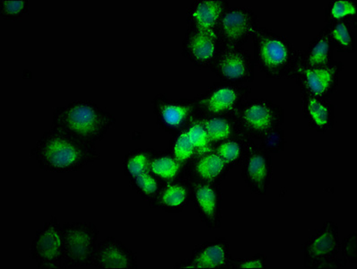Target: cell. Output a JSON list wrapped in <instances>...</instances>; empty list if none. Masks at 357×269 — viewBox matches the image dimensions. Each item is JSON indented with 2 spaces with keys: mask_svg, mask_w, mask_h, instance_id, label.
<instances>
[{
  "mask_svg": "<svg viewBox=\"0 0 357 269\" xmlns=\"http://www.w3.org/2000/svg\"><path fill=\"white\" fill-rule=\"evenodd\" d=\"M112 122L107 112L89 102L73 103L55 116L56 130L89 145L101 139Z\"/></svg>",
  "mask_w": 357,
  "mask_h": 269,
  "instance_id": "6da1fadb",
  "label": "cell"
},
{
  "mask_svg": "<svg viewBox=\"0 0 357 269\" xmlns=\"http://www.w3.org/2000/svg\"><path fill=\"white\" fill-rule=\"evenodd\" d=\"M36 152L43 167L58 171L82 167L95 157L92 145L78 141L58 130L45 134Z\"/></svg>",
  "mask_w": 357,
  "mask_h": 269,
  "instance_id": "7a4b0ae2",
  "label": "cell"
},
{
  "mask_svg": "<svg viewBox=\"0 0 357 269\" xmlns=\"http://www.w3.org/2000/svg\"><path fill=\"white\" fill-rule=\"evenodd\" d=\"M256 59L269 77H294L300 61L286 40L275 34L256 31Z\"/></svg>",
  "mask_w": 357,
  "mask_h": 269,
  "instance_id": "3957f363",
  "label": "cell"
},
{
  "mask_svg": "<svg viewBox=\"0 0 357 269\" xmlns=\"http://www.w3.org/2000/svg\"><path fill=\"white\" fill-rule=\"evenodd\" d=\"M341 249L340 228L334 221H326L303 245L305 268L340 269L346 261L338 258Z\"/></svg>",
  "mask_w": 357,
  "mask_h": 269,
  "instance_id": "277c9868",
  "label": "cell"
},
{
  "mask_svg": "<svg viewBox=\"0 0 357 269\" xmlns=\"http://www.w3.org/2000/svg\"><path fill=\"white\" fill-rule=\"evenodd\" d=\"M99 233L98 228L89 222L62 225L65 267L82 268L93 265Z\"/></svg>",
  "mask_w": 357,
  "mask_h": 269,
  "instance_id": "5b68a950",
  "label": "cell"
},
{
  "mask_svg": "<svg viewBox=\"0 0 357 269\" xmlns=\"http://www.w3.org/2000/svg\"><path fill=\"white\" fill-rule=\"evenodd\" d=\"M238 130L249 137L262 139L265 134L280 127L283 109L268 100H253L243 103L236 114Z\"/></svg>",
  "mask_w": 357,
  "mask_h": 269,
  "instance_id": "8992f818",
  "label": "cell"
},
{
  "mask_svg": "<svg viewBox=\"0 0 357 269\" xmlns=\"http://www.w3.org/2000/svg\"><path fill=\"white\" fill-rule=\"evenodd\" d=\"M32 256L39 268L56 269L63 266V234L57 219L47 222L37 231Z\"/></svg>",
  "mask_w": 357,
  "mask_h": 269,
  "instance_id": "52a82bcc",
  "label": "cell"
},
{
  "mask_svg": "<svg viewBox=\"0 0 357 269\" xmlns=\"http://www.w3.org/2000/svg\"><path fill=\"white\" fill-rule=\"evenodd\" d=\"M243 164V179L250 190L257 195L264 196L273 171L271 154L250 139Z\"/></svg>",
  "mask_w": 357,
  "mask_h": 269,
  "instance_id": "ba28073f",
  "label": "cell"
},
{
  "mask_svg": "<svg viewBox=\"0 0 357 269\" xmlns=\"http://www.w3.org/2000/svg\"><path fill=\"white\" fill-rule=\"evenodd\" d=\"M340 70V64L331 63L324 67L311 68L300 61L294 77L298 81L303 93L327 99L336 89Z\"/></svg>",
  "mask_w": 357,
  "mask_h": 269,
  "instance_id": "9c48e42d",
  "label": "cell"
},
{
  "mask_svg": "<svg viewBox=\"0 0 357 269\" xmlns=\"http://www.w3.org/2000/svg\"><path fill=\"white\" fill-rule=\"evenodd\" d=\"M248 87L222 84L213 87L198 102L199 107L209 116L234 115L236 114L249 95Z\"/></svg>",
  "mask_w": 357,
  "mask_h": 269,
  "instance_id": "30bf717a",
  "label": "cell"
},
{
  "mask_svg": "<svg viewBox=\"0 0 357 269\" xmlns=\"http://www.w3.org/2000/svg\"><path fill=\"white\" fill-rule=\"evenodd\" d=\"M255 64L249 55L228 47L215 62V72L225 83L236 84L252 82Z\"/></svg>",
  "mask_w": 357,
  "mask_h": 269,
  "instance_id": "8fae6325",
  "label": "cell"
},
{
  "mask_svg": "<svg viewBox=\"0 0 357 269\" xmlns=\"http://www.w3.org/2000/svg\"><path fill=\"white\" fill-rule=\"evenodd\" d=\"M93 265L98 268L135 269L137 268L136 253L114 237L97 243Z\"/></svg>",
  "mask_w": 357,
  "mask_h": 269,
  "instance_id": "7c38bea8",
  "label": "cell"
},
{
  "mask_svg": "<svg viewBox=\"0 0 357 269\" xmlns=\"http://www.w3.org/2000/svg\"><path fill=\"white\" fill-rule=\"evenodd\" d=\"M229 243L225 238L205 243L193 252L192 259L181 266L183 268L224 269L230 268L233 261Z\"/></svg>",
  "mask_w": 357,
  "mask_h": 269,
  "instance_id": "4fadbf2b",
  "label": "cell"
},
{
  "mask_svg": "<svg viewBox=\"0 0 357 269\" xmlns=\"http://www.w3.org/2000/svg\"><path fill=\"white\" fill-rule=\"evenodd\" d=\"M218 26L222 39L230 48L240 45L257 31L252 14L244 8H234L225 12Z\"/></svg>",
  "mask_w": 357,
  "mask_h": 269,
  "instance_id": "5bb4252c",
  "label": "cell"
},
{
  "mask_svg": "<svg viewBox=\"0 0 357 269\" xmlns=\"http://www.w3.org/2000/svg\"><path fill=\"white\" fill-rule=\"evenodd\" d=\"M195 200L199 214L206 226L211 230L219 229L223 224L221 187L215 183L202 181L196 187Z\"/></svg>",
  "mask_w": 357,
  "mask_h": 269,
  "instance_id": "9a60e30c",
  "label": "cell"
},
{
  "mask_svg": "<svg viewBox=\"0 0 357 269\" xmlns=\"http://www.w3.org/2000/svg\"><path fill=\"white\" fill-rule=\"evenodd\" d=\"M305 112L307 120L314 130L325 132L331 128L334 122L333 105L326 99L303 93Z\"/></svg>",
  "mask_w": 357,
  "mask_h": 269,
  "instance_id": "2e32d148",
  "label": "cell"
},
{
  "mask_svg": "<svg viewBox=\"0 0 357 269\" xmlns=\"http://www.w3.org/2000/svg\"><path fill=\"white\" fill-rule=\"evenodd\" d=\"M202 122L211 145L224 142L240 133L234 115L209 116Z\"/></svg>",
  "mask_w": 357,
  "mask_h": 269,
  "instance_id": "e0dca14e",
  "label": "cell"
},
{
  "mask_svg": "<svg viewBox=\"0 0 357 269\" xmlns=\"http://www.w3.org/2000/svg\"><path fill=\"white\" fill-rule=\"evenodd\" d=\"M225 11L224 1L205 0L200 1L194 8L192 17L198 30L215 33L214 27L218 26Z\"/></svg>",
  "mask_w": 357,
  "mask_h": 269,
  "instance_id": "ac0fdd59",
  "label": "cell"
},
{
  "mask_svg": "<svg viewBox=\"0 0 357 269\" xmlns=\"http://www.w3.org/2000/svg\"><path fill=\"white\" fill-rule=\"evenodd\" d=\"M217 40L215 33L197 30L189 40L190 54L200 63H209L217 54Z\"/></svg>",
  "mask_w": 357,
  "mask_h": 269,
  "instance_id": "d6986e66",
  "label": "cell"
},
{
  "mask_svg": "<svg viewBox=\"0 0 357 269\" xmlns=\"http://www.w3.org/2000/svg\"><path fill=\"white\" fill-rule=\"evenodd\" d=\"M197 162L195 171L202 181L217 183L227 174L228 167L215 151L205 153Z\"/></svg>",
  "mask_w": 357,
  "mask_h": 269,
  "instance_id": "ffe728a7",
  "label": "cell"
},
{
  "mask_svg": "<svg viewBox=\"0 0 357 269\" xmlns=\"http://www.w3.org/2000/svg\"><path fill=\"white\" fill-rule=\"evenodd\" d=\"M250 137L242 132L231 139L218 144L215 152L223 159L227 167H234L243 160Z\"/></svg>",
  "mask_w": 357,
  "mask_h": 269,
  "instance_id": "44dd1931",
  "label": "cell"
},
{
  "mask_svg": "<svg viewBox=\"0 0 357 269\" xmlns=\"http://www.w3.org/2000/svg\"><path fill=\"white\" fill-rule=\"evenodd\" d=\"M195 106L190 103L162 102L159 105V115L166 127L178 128L189 120Z\"/></svg>",
  "mask_w": 357,
  "mask_h": 269,
  "instance_id": "7402d4cb",
  "label": "cell"
},
{
  "mask_svg": "<svg viewBox=\"0 0 357 269\" xmlns=\"http://www.w3.org/2000/svg\"><path fill=\"white\" fill-rule=\"evenodd\" d=\"M307 67H324L331 63V46L330 37L321 36L309 49L305 61H301Z\"/></svg>",
  "mask_w": 357,
  "mask_h": 269,
  "instance_id": "603a6c76",
  "label": "cell"
},
{
  "mask_svg": "<svg viewBox=\"0 0 357 269\" xmlns=\"http://www.w3.org/2000/svg\"><path fill=\"white\" fill-rule=\"evenodd\" d=\"M188 190L181 184H170L166 186L160 196V203L168 208H178L185 205Z\"/></svg>",
  "mask_w": 357,
  "mask_h": 269,
  "instance_id": "cb8c5ba5",
  "label": "cell"
},
{
  "mask_svg": "<svg viewBox=\"0 0 357 269\" xmlns=\"http://www.w3.org/2000/svg\"><path fill=\"white\" fill-rule=\"evenodd\" d=\"M180 170L181 162L172 156H160L151 162V171L162 179H174Z\"/></svg>",
  "mask_w": 357,
  "mask_h": 269,
  "instance_id": "d4e9b609",
  "label": "cell"
},
{
  "mask_svg": "<svg viewBox=\"0 0 357 269\" xmlns=\"http://www.w3.org/2000/svg\"><path fill=\"white\" fill-rule=\"evenodd\" d=\"M187 134L199 155H202L212 150L211 143L202 121L193 123L187 130Z\"/></svg>",
  "mask_w": 357,
  "mask_h": 269,
  "instance_id": "484cf974",
  "label": "cell"
},
{
  "mask_svg": "<svg viewBox=\"0 0 357 269\" xmlns=\"http://www.w3.org/2000/svg\"><path fill=\"white\" fill-rule=\"evenodd\" d=\"M195 152H197L196 149L190 141L187 131L181 133L174 144V154L175 159L180 162L188 161L192 157Z\"/></svg>",
  "mask_w": 357,
  "mask_h": 269,
  "instance_id": "4316f807",
  "label": "cell"
},
{
  "mask_svg": "<svg viewBox=\"0 0 357 269\" xmlns=\"http://www.w3.org/2000/svg\"><path fill=\"white\" fill-rule=\"evenodd\" d=\"M332 38L336 42L338 46L344 51H351L353 48L352 34L349 24L344 22L340 21L335 24L331 31Z\"/></svg>",
  "mask_w": 357,
  "mask_h": 269,
  "instance_id": "83f0119b",
  "label": "cell"
},
{
  "mask_svg": "<svg viewBox=\"0 0 357 269\" xmlns=\"http://www.w3.org/2000/svg\"><path fill=\"white\" fill-rule=\"evenodd\" d=\"M261 148L266 151L271 153H278L283 149L284 133L280 127L275 128L271 132L262 137Z\"/></svg>",
  "mask_w": 357,
  "mask_h": 269,
  "instance_id": "f1b7e54d",
  "label": "cell"
},
{
  "mask_svg": "<svg viewBox=\"0 0 357 269\" xmlns=\"http://www.w3.org/2000/svg\"><path fill=\"white\" fill-rule=\"evenodd\" d=\"M267 256L258 253V254L249 256V258L233 259L230 268L234 269H265L267 268Z\"/></svg>",
  "mask_w": 357,
  "mask_h": 269,
  "instance_id": "f546056e",
  "label": "cell"
},
{
  "mask_svg": "<svg viewBox=\"0 0 357 269\" xmlns=\"http://www.w3.org/2000/svg\"><path fill=\"white\" fill-rule=\"evenodd\" d=\"M356 14V7L353 2L347 0H338L334 2L331 8V17L335 20H341V18L355 15Z\"/></svg>",
  "mask_w": 357,
  "mask_h": 269,
  "instance_id": "4dcf8cb0",
  "label": "cell"
},
{
  "mask_svg": "<svg viewBox=\"0 0 357 269\" xmlns=\"http://www.w3.org/2000/svg\"><path fill=\"white\" fill-rule=\"evenodd\" d=\"M341 249H343L344 261L356 264L357 263V236L356 233H350L344 238L343 243L341 244Z\"/></svg>",
  "mask_w": 357,
  "mask_h": 269,
  "instance_id": "1f68e13d",
  "label": "cell"
},
{
  "mask_svg": "<svg viewBox=\"0 0 357 269\" xmlns=\"http://www.w3.org/2000/svg\"><path fill=\"white\" fill-rule=\"evenodd\" d=\"M147 165V157L145 154L141 153L134 155L128 162V171L133 175L135 178L139 176L141 174L146 173Z\"/></svg>",
  "mask_w": 357,
  "mask_h": 269,
  "instance_id": "d6a6232c",
  "label": "cell"
},
{
  "mask_svg": "<svg viewBox=\"0 0 357 269\" xmlns=\"http://www.w3.org/2000/svg\"><path fill=\"white\" fill-rule=\"evenodd\" d=\"M137 186L142 190L146 195H152L158 190V183L155 178L150 176L149 174L143 173L136 177Z\"/></svg>",
  "mask_w": 357,
  "mask_h": 269,
  "instance_id": "836d02e7",
  "label": "cell"
},
{
  "mask_svg": "<svg viewBox=\"0 0 357 269\" xmlns=\"http://www.w3.org/2000/svg\"><path fill=\"white\" fill-rule=\"evenodd\" d=\"M6 11L10 14H15L24 8V1L22 0H8L4 2Z\"/></svg>",
  "mask_w": 357,
  "mask_h": 269,
  "instance_id": "e575fe53",
  "label": "cell"
}]
</instances>
